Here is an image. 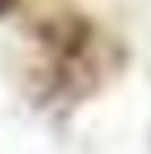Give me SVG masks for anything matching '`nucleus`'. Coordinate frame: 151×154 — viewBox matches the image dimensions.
I'll return each instance as SVG.
<instances>
[{
  "label": "nucleus",
  "mask_w": 151,
  "mask_h": 154,
  "mask_svg": "<svg viewBox=\"0 0 151 154\" xmlns=\"http://www.w3.org/2000/svg\"><path fill=\"white\" fill-rule=\"evenodd\" d=\"M6 3H9V0H0V12H3V9H6Z\"/></svg>",
  "instance_id": "f257e3e1"
}]
</instances>
